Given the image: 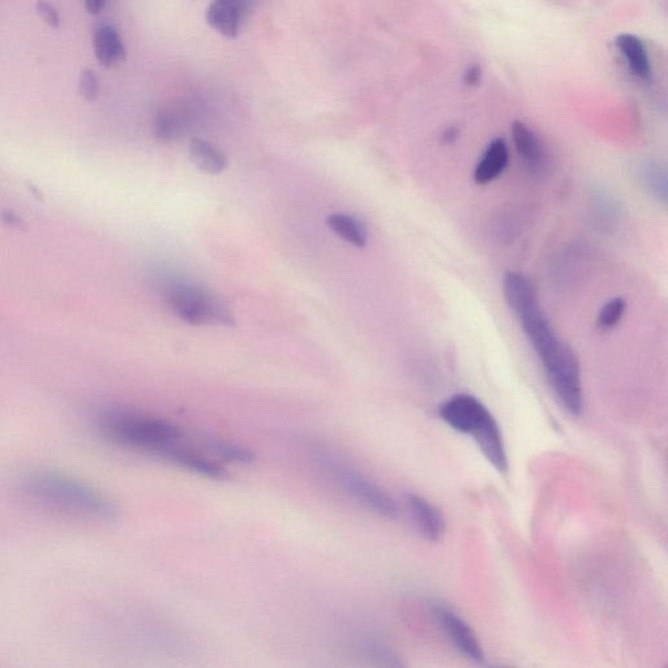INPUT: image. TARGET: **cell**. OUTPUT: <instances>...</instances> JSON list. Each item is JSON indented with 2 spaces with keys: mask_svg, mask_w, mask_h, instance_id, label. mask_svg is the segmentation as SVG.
Masks as SVG:
<instances>
[{
  "mask_svg": "<svg viewBox=\"0 0 668 668\" xmlns=\"http://www.w3.org/2000/svg\"><path fill=\"white\" fill-rule=\"evenodd\" d=\"M515 315L542 363L556 398L569 413L580 415L584 408V393L575 351L556 336L538 301L526 304Z\"/></svg>",
  "mask_w": 668,
  "mask_h": 668,
  "instance_id": "cell-1",
  "label": "cell"
},
{
  "mask_svg": "<svg viewBox=\"0 0 668 668\" xmlns=\"http://www.w3.org/2000/svg\"><path fill=\"white\" fill-rule=\"evenodd\" d=\"M25 499L49 511L91 521H114L118 505L91 483L54 470H36L19 482Z\"/></svg>",
  "mask_w": 668,
  "mask_h": 668,
  "instance_id": "cell-2",
  "label": "cell"
},
{
  "mask_svg": "<svg viewBox=\"0 0 668 668\" xmlns=\"http://www.w3.org/2000/svg\"><path fill=\"white\" fill-rule=\"evenodd\" d=\"M97 427L113 443L158 458L182 439V431L173 423L135 411H104L98 415Z\"/></svg>",
  "mask_w": 668,
  "mask_h": 668,
  "instance_id": "cell-3",
  "label": "cell"
},
{
  "mask_svg": "<svg viewBox=\"0 0 668 668\" xmlns=\"http://www.w3.org/2000/svg\"><path fill=\"white\" fill-rule=\"evenodd\" d=\"M314 461L325 473L368 511L376 513L388 520H396L400 516V509L395 499L388 494L378 483L372 481L361 471L354 469L348 462L325 451H316Z\"/></svg>",
  "mask_w": 668,
  "mask_h": 668,
  "instance_id": "cell-4",
  "label": "cell"
},
{
  "mask_svg": "<svg viewBox=\"0 0 668 668\" xmlns=\"http://www.w3.org/2000/svg\"><path fill=\"white\" fill-rule=\"evenodd\" d=\"M165 301L179 319L191 325H234L233 315L220 299L190 281H166L162 286Z\"/></svg>",
  "mask_w": 668,
  "mask_h": 668,
  "instance_id": "cell-5",
  "label": "cell"
},
{
  "mask_svg": "<svg viewBox=\"0 0 668 668\" xmlns=\"http://www.w3.org/2000/svg\"><path fill=\"white\" fill-rule=\"evenodd\" d=\"M439 414L453 430L460 434L473 435L490 414V410L477 397L460 393L444 401Z\"/></svg>",
  "mask_w": 668,
  "mask_h": 668,
  "instance_id": "cell-6",
  "label": "cell"
},
{
  "mask_svg": "<svg viewBox=\"0 0 668 668\" xmlns=\"http://www.w3.org/2000/svg\"><path fill=\"white\" fill-rule=\"evenodd\" d=\"M435 618L443 628L445 635L451 640L453 646L462 655L470 661L482 663L485 661V653H483L481 642H479L477 635L473 628L462 619L453 608L447 605H438L434 608Z\"/></svg>",
  "mask_w": 668,
  "mask_h": 668,
  "instance_id": "cell-7",
  "label": "cell"
},
{
  "mask_svg": "<svg viewBox=\"0 0 668 668\" xmlns=\"http://www.w3.org/2000/svg\"><path fill=\"white\" fill-rule=\"evenodd\" d=\"M160 458L179 466V468L199 474L201 477L217 479V481H224L228 478V471L220 462L214 461L213 458L203 455L194 448L182 445L181 441L170 445Z\"/></svg>",
  "mask_w": 668,
  "mask_h": 668,
  "instance_id": "cell-8",
  "label": "cell"
},
{
  "mask_svg": "<svg viewBox=\"0 0 668 668\" xmlns=\"http://www.w3.org/2000/svg\"><path fill=\"white\" fill-rule=\"evenodd\" d=\"M406 503H408L411 520L422 537L430 542H440L447 530V522L440 509L417 494H410Z\"/></svg>",
  "mask_w": 668,
  "mask_h": 668,
  "instance_id": "cell-9",
  "label": "cell"
},
{
  "mask_svg": "<svg viewBox=\"0 0 668 668\" xmlns=\"http://www.w3.org/2000/svg\"><path fill=\"white\" fill-rule=\"evenodd\" d=\"M471 436L487 461L500 473H505L509 468L507 448H505L503 432L494 415L488 414L482 425Z\"/></svg>",
  "mask_w": 668,
  "mask_h": 668,
  "instance_id": "cell-10",
  "label": "cell"
},
{
  "mask_svg": "<svg viewBox=\"0 0 668 668\" xmlns=\"http://www.w3.org/2000/svg\"><path fill=\"white\" fill-rule=\"evenodd\" d=\"M512 137L516 151L526 169L534 174L542 173L546 165V152L541 139L524 122L512 124Z\"/></svg>",
  "mask_w": 668,
  "mask_h": 668,
  "instance_id": "cell-11",
  "label": "cell"
},
{
  "mask_svg": "<svg viewBox=\"0 0 668 668\" xmlns=\"http://www.w3.org/2000/svg\"><path fill=\"white\" fill-rule=\"evenodd\" d=\"M247 3L248 0H213L205 15L208 24L222 36L237 37Z\"/></svg>",
  "mask_w": 668,
  "mask_h": 668,
  "instance_id": "cell-12",
  "label": "cell"
},
{
  "mask_svg": "<svg viewBox=\"0 0 668 668\" xmlns=\"http://www.w3.org/2000/svg\"><path fill=\"white\" fill-rule=\"evenodd\" d=\"M615 45L623 55L633 76L642 81L652 80V62H650L648 49L640 37L631 33H622L616 37Z\"/></svg>",
  "mask_w": 668,
  "mask_h": 668,
  "instance_id": "cell-13",
  "label": "cell"
},
{
  "mask_svg": "<svg viewBox=\"0 0 668 668\" xmlns=\"http://www.w3.org/2000/svg\"><path fill=\"white\" fill-rule=\"evenodd\" d=\"M509 161V148L504 139L492 140L487 145L485 153L479 160L474 171V181L477 184L494 182L504 170L507 169Z\"/></svg>",
  "mask_w": 668,
  "mask_h": 668,
  "instance_id": "cell-14",
  "label": "cell"
},
{
  "mask_svg": "<svg viewBox=\"0 0 668 668\" xmlns=\"http://www.w3.org/2000/svg\"><path fill=\"white\" fill-rule=\"evenodd\" d=\"M93 47L98 62L106 68L117 66L126 59V47L123 45L122 38L109 25L97 29L94 34Z\"/></svg>",
  "mask_w": 668,
  "mask_h": 668,
  "instance_id": "cell-15",
  "label": "cell"
},
{
  "mask_svg": "<svg viewBox=\"0 0 668 668\" xmlns=\"http://www.w3.org/2000/svg\"><path fill=\"white\" fill-rule=\"evenodd\" d=\"M190 153L194 164L204 173L221 174L228 166V158L224 152L207 140L198 139V137L192 140Z\"/></svg>",
  "mask_w": 668,
  "mask_h": 668,
  "instance_id": "cell-16",
  "label": "cell"
},
{
  "mask_svg": "<svg viewBox=\"0 0 668 668\" xmlns=\"http://www.w3.org/2000/svg\"><path fill=\"white\" fill-rule=\"evenodd\" d=\"M188 127V115L183 109L167 107L154 119V135L161 141L177 140Z\"/></svg>",
  "mask_w": 668,
  "mask_h": 668,
  "instance_id": "cell-17",
  "label": "cell"
},
{
  "mask_svg": "<svg viewBox=\"0 0 668 668\" xmlns=\"http://www.w3.org/2000/svg\"><path fill=\"white\" fill-rule=\"evenodd\" d=\"M328 226L338 237L358 248H363L368 242L367 230L362 222L353 216L344 213H334L328 218Z\"/></svg>",
  "mask_w": 668,
  "mask_h": 668,
  "instance_id": "cell-18",
  "label": "cell"
},
{
  "mask_svg": "<svg viewBox=\"0 0 668 668\" xmlns=\"http://www.w3.org/2000/svg\"><path fill=\"white\" fill-rule=\"evenodd\" d=\"M205 448L209 455H214L231 464L248 465L255 461V455L242 445L231 443L228 440L205 439Z\"/></svg>",
  "mask_w": 668,
  "mask_h": 668,
  "instance_id": "cell-19",
  "label": "cell"
},
{
  "mask_svg": "<svg viewBox=\"0 0 668 668\" xmlns=\"http://www.w3.org/2000/svg\"><path fill=\"white\" fill-rule=\"evenodd\" d=\"M359 648L366 658L371 659L381 666H401L398 657L391 648H388L384 642L376 640V638L366 637L359 642Z\"/></svg>",
  "mask_w": 668,
  "mask_h": 668,
  "instance_id": "cell-20",
  "label": "cell"
},
{
  "mask_svg": "<svg viewBox=\"0 0 668 668\" xmlns=\"http://www.w3.org/2000/svg\"><path fill=\"white\" fill-rule=\"evenodd\" d=\"M625 307H627V304H625L623 298H614L608 301L599 312L598 327L603 331L616 327L623 318Z\"/></svg>",
  "mask_w": 668,
  "mask_h": 668,
  "instance_id": "cell-21",
  "label": "cell"
},
{
  "mask_svg": "<svg viewBox=\"0 0 668 668\" xmlns=\"http://www.w3.org/2000/svg\"><path fill=\"white\" fill-rule=\"evenodd\" d=\"M79 89L85 100H96L98 93H100V80L93 71L84 70L80 75Z\"/></svg>",
  "mask_w": 668,
  "mask_h": 668,
  "instance_id": "cell-22",
  "label": "cell"
},
{
  "mask_svg": "<svg viewBox=\"0 0 668 668\" xmlns=\"http://www.w3.org/2000/svg\"><path fill=\"white\" fill-rule=\"evenodd\" d=\"M646 184L652 188L655 195H661L662 200H666V171L662 170L661 167L653 166L648 167L644 171Z\"/></svg>",
  "mask_w": 668,
  "mask_h": 668,
  "instance_id": "cell-23",
  "label": "cell"
},
{
  "mask_svg": "<svg viewBox=\"0 0 668 668\" xmlns=\"http://www.w3.org/2000/svg\"><path fill=\"white\" fill-rule=\"evenodd\" d=\"M37 12L41 16V19L45 21L47 25H50L51 28H58L61 24V17H59L57 8L46 2V0H40L37 3Z\"/></svg>",
  "mask_w": 668,
  "mask_h": 668,
  "instance_id": "cell-24",
  "label": "cell"
},
{
  "mask_svg": "<svg viewBox=\"0 0 668 668\" xmlns=\"http://www.w3.org/2000/svg\"><path fill=\"white\" fill-rule=\"evenodd\" d=\"M482 75L481 66H478V64H471V66L466 68L464 74L465 85H468V87H477L482 81Z\"/></svg>",
  "mask_w": 668,
  "mask_h": 668,
  "instance_id": "cell-25",
  "label": "cell"
},
{
  "mask_svg": "<svg viewBox=\"0 0 668 668\" xmlns=\"http://www.w3.org/2000/svg\"><path fill=\"white\" fill-rule=\"evenodd\" d=\"M105 4L106 0H85V7H87L89 14L92 15L100 14L104 10Z\"/></svg>",
  "mask_w": 668,
  "mask_h": 668,
  "instance_id": "cell-26",
  "label": "cell"
},
{
  "mask_svg": "<svg viewBox=\"0 0 668 668\" xmlns=\"http://www.w3.org/2000/svg\"><path fill=\"white\" fill-rule=\"evenodd\" d=\"M457 136H458L457 128L456 127H451V128H448V130L444 132L443 140L447 144L453 143V141H455L457 139Z\"/></svg>",
  "mask_w": 668,
  "mask_h": 668,
  "instance_id": "cell-27",
  "label": "cell"
},
{
  "mask_svg": "<svg viewBox=\"0 0 668 668\" xmlns=\"http://www.w3.org/2000/svg\"><path fill=\"white\" fill-rule=\"evenodd\" d=\"M4 217L7 218V224L17 225L20 222V218L17 217L16 214L11 212L4 214Z\"/></svg>",
  "mask_w": 668,
  "mask_h": 668,
  "instance_id": "cell-28",
  "label": "cell"
}]
</instances>
